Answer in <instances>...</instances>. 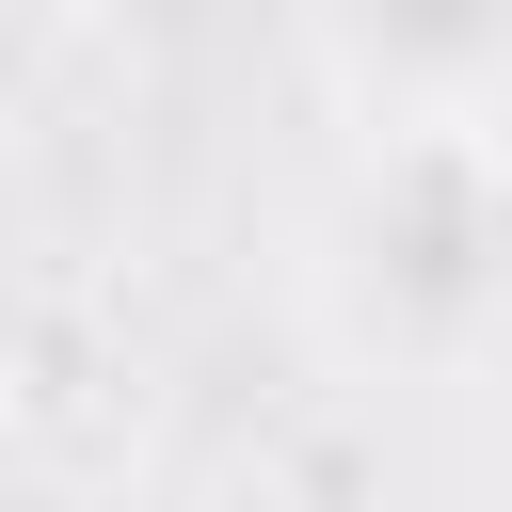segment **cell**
I'll list each match as a JSON object with an SVG mask.
<instances>
[{
	"mask_svg": "<svg viewBox=\"0 0 512 512\" xmlns=\"http://www.w3.org/2000/svg\"><path fill=\"white\" fill-rule=\"evenodd\" d=\"M336 128H512V0H288Z\"/></svg>",
	"mask_w": 512,
	"mask_h": 512,
	"instance_id": "obj_2",
	"label": "cell"
},
{
	"mask_svg": "<svg viewBox=\"0 0 512 512\" xmlns=\"http://www.w3.org/2000/svg\"><path fill=\"white\" fill-rule=\"evenodd\" d=\"M288 288L320 352L368 384H496L512 368V128H336Z\"/></svg>",
	"mask_w": 512,
	"mask_h": 512,
	"instance_id": "obj_1",
	"label": "cell"
}]
</instances>
